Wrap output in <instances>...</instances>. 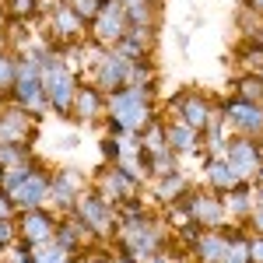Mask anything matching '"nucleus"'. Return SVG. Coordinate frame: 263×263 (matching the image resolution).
I'll return each instance as SVG.
<instances>
[{
	"mask_svg": "<svg viewBox=\"0 0 263 263\" xmlns=\"http://www.w3.org/2000/svg\"><path fill=\"white\" fill-rule=\"evenodd\" d=\"M155 120H158L155 116V88H134V84H126L120 91L105 95V123H112L120 130L141 134Z\"/></svg>",
	"mask_w": 263,
	"mask_h": 263,
	"instance_id": "1",
	"label": "nucleus"
},
{
	"mask_svg": "<svg viewBox=\"0 0 263 263\" xmlns=\"http://www.w3.org/2000/svg\"><path fill=\"white\" fill-rule=\"evenodd\" d=\"M39 78H42L46 102H49V112H57V116H70L74 88H78V74L60 60L57 49H49V53L39 60Z\"/></svg>",
	"mask_w": 263,
	"mask_h": 263,
	"instance_id": "2",
	"label": "nucleus"
},
{
	"mask_svg": "<svg viewBox=\"0 0 263 263\" xmlns=\"http://www.w3.org/2000/svg\"><path fill=\"white\" fill-rule=\"evenodd\" d=\"M11 99H14V105L35 112V116L49 112V102H46L42 78H39V63L32 57H18V74H14V84H11Z\"/></svg>",
	"mask_w": 263,
	"mask_h": 263,
	"instance_id": "3",
	"label": "nucleus"
},
{
	"mask_svg": "<svg viewBox=\"0 0 263 263\" xmlns=\"http://www.w3.org/2000/svg\"><path fill=\"white\" fill-rule=\"evenodd\" d=\"M78 221L95 235V239H109L112 232H116V207L105 200L102 193H95V190H84L81 197H78V203H74V211H70Z\"/></svg>",
	"mask_w": 263,
	"mask_h": 263,
	"instance_id": "4",
	"label": "nucleus"
},
{
	"mask_svg": "<svg viewBox=\"0 0 263 263\" xmlns=\"http://www.w3.org/2000/svg\"><path fill=\"white\" fill-rule=\"evenodd\" d=\"M182 207H186V214H190V221L200 224V228H224V218H228V211H224V193L218 190H186L182 193Z\"/></svg>",
	"mask_w": 263,
	"mask_h": 263,
	"instance_id": "5",
	"label": "nucleus"
},
{
	"mask_svg": "<svg viewBox=\"0 0 263 263\" xmlns=\"http://www.w3.org/2000/svg\"><path fill=\"white\" fill-rule=\"evenodd\" d=\"M126 28H130V21H126V11H123L120 0H105L102 11L88 21V35H91V42H99L102 49H112L126 35Z\"/></svg>",
	"mask_w": 263,
	"mask_h": 263,
	"instance_id": "6",
	"label": "nucleus"
},
{
	"mask_svg": "<svg viewBox=\"0 0 263 263\" xmlns=\"http://www.w3.org/2000/svg\"><path fill=\"white\" fill-rule=\"evenodd\" d=\"M39 137V116L21 109V105H7L0 109V144H18V147H32Z\"/></svg>",
	"mask_w": 263,
	"mask_h": 263,
	"instance_id": "7",
	"label": "nucleus"
},
{
	"mask_svg": "<svg viewBox=\"0 0 263 263\" xmlns=\"http://www.w3.org/2000/svg\"><path fill=\"white\" fill-rule=\"evenodd\" d=\"M91 190L102 193L112 207H120L123 200L137 197V190H141V176H134V172L120 168V165H109V162H105L99 168V176H95V186H91Z\"/></svg>",
	"mask_w": 263,
	"mask_h": 263,
	"instance_id": "8",
	"label": "nucleus"
},
{
	"mask_svg": "<svg viewBox=\"0 0 263 263\" xmlns=\"http://www.w3.org/2000/svg\"><path fill=\"white\" fill-rule=\"evenodd\" d=\"M168 105H172V112H176V120H182L186 126H193L197 134H203V126L211 123V116H214V102L207 99L203 91H179V95H172L168 99Z\"/></svg>",
	"mask_w": 263,
	"mask_h": 263,
	"instance_id": "9",
	"label": "nucleus"
},
{
	"mask_svg": "<svg viewBox=\"0 0 263 263\" xmlns=\"http://www.w3.org/2000/svg\"><path fill=\"white\" fill-rule=\"evenodd\" d=\"M224 123L235 130V137H263V105L256 102H242V99H228L221 105Z\"/></svg>",
	"mask_w": 263,
	"mask_h": 263,
	"instance_id": "10",
	"label": "nucleus"
},
{
	"mask_svg": "<svg viewBox=\"0 0 263 263\" xmlns=\"http://www.w3.org/2000/svg\"><path fill=\"white\" fill-rule=\"evenodd\" d=\"M18 239L25 246H42L57 235V214L46 207H32V211H18Z\"/></svg>",
	"mask_w": 263,
	"mask_h": 263,
	"instance_id": "11",
	"label": "nucleus"
},
{
	"mask_svg": "<svg viewBox=\"0 0 263 263\" xmlns=\"http://www.w3.org/2000/svg\"><path fill=\"white\" fill-rule=\"evenodd\" d=\"M95 88H99L102 95H112V91H120L130 84V63L116 57L112 49H102L99 57H95Z\"/></svg>",
	"mask_w": 263,
	"mask_h": 263,
	"instance_id": "12",
	"label": "nucleus"
},
{
	"mask_svg": "<svg viewBox=\"0 0 263 263\" xmlns=\"http://www.w3.org/2000/svg\"><path fill=\"white\" fill-rule=\"evenodd\" d=\"M84 190L88 186H84V176L78 168H57L49 176V203H57V211H63V214L74 211V203Z\"/></svg>",
	"mask_w": 263,
	"mask_h": 263,
	"instance_id": "13",
	"label": "nucleus"
},
{
	"mask_svg": "<svg viewBox=\"0 0 263 263\" xmlns=\"http://www.w3.org/2000/svg\"><path fill=\"white\" fill-rule=\"evenodd\" d=\"M224 162L239 172V179H253L263 165V147L256 137H235L224 147Z\"/></svg>",
	"mask_w": 263,
	"mask_h": 263,
	"instance_id": "14",
	"label": "nucleus"
},
{
	"mask_svg": "<svg viewBox=\"0 0 263 263\" xmlns=\"http://www.w3.org/2000/svg\"><path fill=\"white\" fill-rule=\"evenodd\" d=\"M11 200H14L18 211L46 207V203H49V172H46L42 165H35V168H32V172L11 190Z\"/></svg>",
	"mask_w": 263,
	"mask_h": 263,
	"instance_id": "15",
	"label": "nucleus"
},
{
	"mask_svg": "<svg viewBox=\"0 0 263 263\" xmlns=\"http://www.w3.org/2000/svg\"><path fill=\"white\" fill-rule=\"evenodd\" d=\"M70 112L81 123H95L99 116H105V95H102L95 84H78L74 88V105Z\"/></svg>",
	"mask_w": 263,
	"mask_h": 263,
	"instance_id": "16",
	"label": "nucleus"
},
{
	"mask_svg": "<svg viewBox=\"0 0 263 263\" xmlns=\"http://www.w3.org/2000/svg\"><path fill=\"white\" fill-rule=\"evenodd\" d=\"M165 141H168V147L176 151V155H197V151H203V134H197L193 126H186L182 120H168L165 123Z\"/></svg>",
	"mask_w": 263,
	"mask_h": 263,
	"instance_id": "17",
	"label": "nucleus"
},
{
	"mask_svg": "<svg viewBox=\"0 0 263 263\" xmlns=\"http://www.w3.org/2000/svg\"><path fill=\"white\" fill-rule=\"evenodd\" d=\"M253 207H256V190H253V179L235 182V186L224 193V211H228V218H235V221H249Z\"/></svg>",
	"mask_w": 263,
	"mask_h": 263,
	"instance_id": "18",
	"label": "nucleus"
},
{
	"mask_svg": "<svg viewBox=\"0 0 263 263\" xmlns=\"http://www.w3.org/2000/svg\"><path fill=\"white\" fill-rule=\"evenodd\" d=\"M224 246H228V239H224L221 228H203L190 249H193L197 263H221L224 260Z\"/></svg>",
	"mask_w": 263,
	"mask_h": 263,
	"instance_id": "19",
	"label": "nucleus"
},
{
	"mask_svg": "<svg viewBox=\"0 0 263 263\" xmlns=\"http://www.w3.org/2000/svg\"><path fill=\"white\" fill-rule=\"evenodd\" d=\"M53 239H57L60 246H67V249H74V253H78L84 242H95V235H91L74 214H67L63 221H57V235H53Z\"/></svg>",
	"mask_w": 263,
	"mask_h": 263,
	"instance_id": "20",
	"label": "nucleus"
},
{
	"mask_svg": "<svg viewBox=\"0 0 263 263\" xmlns=\"http://www.w3.org/2000/svg\"><path fill=\"white\" fill-rule=\"evenodd\" d=\"M203 179H207V186H211V190H218V193H228L235 182H242V179H239V172L224 162V158H207Z\"/></svg>",
	"mask_w": 263,
	"mask_h": 263,
	"instance_id": "21",
	"label": "nucleus"
},
{
	"mask_svg": "<svg viewBox=\"0 0 263 263\" xmlns=\"http://www.w3.org/2000/svg\"><path fill=\"white\" fill-rule=\"evenodd\" d=\"M228 246H224V260L221 263H249V235L235 224H224L221 228Z\"/></svg>",
	"mask_w": 263,
	"mask_h": 263,
	"instance_id": "22",
	"label": "nucleus"
},
{
	"mask_svg": "<svg viewBox=\"0 0 263 263\" xmlns=\"http://www.w3.org/2000/svg\"><path fill=\"white\" fill-rule=\"evenodd\" d=\"M190 190V179L182 176V168L179 172H172V176H162V179H155V197L162 203H176L182 200V193Z\"/></svg>",
	"mask_w": 263,
	"mask_h": 263,
	"instance_id": "23",
	"label": "nucleus"
},
{
	"mask_svg": "<svg viewBox=\"0 0 263 263\" xmlns=\"http://www.w3.org/2000/svg\"><path fill=\"white\" fill-rule=\"evenodd\" d=\"M147 172H151L155 179H162V176H172V172H179V155H176L172 147H162V151L147 155Z\"/></svg>",
	"mask_w": 263,
	"mask_h": 263,
	"instance_id": "24",
	"label": "nucleus"
},
{
	"mask_svg": "<svg viewBox=\"0 0 263 263\" xmlns=\"http://www.w3.org/2000/svg\"><path fill=\"white\" fill-rule=\"evenodd\" d=\"M32 260L35 263H70L74 260V249H67L57 239H49V242H42V246H32Z\"/></svg>",
	"mask_w": 263,
	"mask_h": 263,
	"instance_id": "25",
	"label": "nucleus"
},
{
	"mask_svg": "<svg viewBox=\"0 0 263 263\" xmlns=\"http://www.w3.org/2000/svg\"><path fill=\"white\" fill-rule=\"evenodd\" d=\"M235 99L263 105V74H253V70H246L242 78L235 81Z\"/></svg>",
	"mask_w": 263,
	"mask_h": 263,
	"instance_id": "26",
	"label": "nucleus"
},
{
	"mask_svg": "<svg viewBox=\"0 0 263 263\" xmlns=\"http://www.w3.org/2000/svg\"><path fill=\"white\" fill-rule=\"evenodd\" d=\"M130 84H134V88H155V84H158V70H155L151 57L130 63Z\"/></svg>",
	"mask_w": 263,
	"mask_h": 263,
	"instance_id": "27",
	"label": "nucleus"
},
{
	"mask_svg": "<svg viewBox=\"0 0 263 263\" xmlns=\"http://www.w3.org/2000/svg\"><path fill=\"white\" fill-rule=\"evenodd\" d=\"M4 14H11L14 21L39 18V0H7L4 4Z\"/></svg>",
	"mask_w": 263,
	"mask_h": 263,
	"instance_id": "28",
	"label": "nucleus"
},
{
	"mask_svg": "<svg viewBox=\"0 0 263 263\" xmlns=\"http://www.w3.org/2000/svg\"><path fill=\"white\" fill-rule=\"evenodd\" d=\"M112 53H116V57H123L126 63H134V60H144V57H151V49H144L141 42H134L130 35H123V39L116 42V46H112Z\"/></svg>",
	"mask_w": 263,
	"mask_h": 263,
	"instance_id": "29",
	"label": "nucleus"
},
{
	"mask_svg": "<svg viewBox=\"0 0 263 263\" xmlns=\"http://www.w3.org/2000/svg\"><path fill=\"white\" fill-rule=\"evenodd\" d=\"M14 74H18V60H14V53H0V95H11Z\"/></svg>",
	"mask_w": 263,
	"mask_h": 263,
	"instance_id": "30",
	"label": "nucleus"
},
{
	"mask_svg": "<svg viewBox=\"0 0 263 263\" xmlns=\"http://www.w3.org/2000/svg\"><path fill=\"white\" fill-rule=\"evenodd\" d=\"M102 4H105V0H67V7H70L81 21H91L102 11Z\"/></svg>",
	"mask_w": 263,
	"mask_h": 263,
	"instance_id": "31",
	"label": "nucleus"
},
{
	"mask_svg": "<svg viewBox=\"0 0 263 263\" xmlns=\"http://www.w3.org/2000/svg\"><path fill=\"white\" fill-rule=\"evenodd\" d=\"M18 242V221L14 218H0V249H11Z\"/></svg>",
	"mask_w": 263,
	"mask_h": 263,
	"instance_id": "32",
	"label": "nucleus"
},
{
	"mask_svg": "<svg viewBox=\"0 0 263 263\" xmlns=\"http://www.w3.org/2000/svg\"><path fill=\"white\" fill-rule=\"evenodd\" d=\"M102 155H105V162H109V165H116L123 158V147H120V141H116L112 134L102 137Z\"/></svg>",
	"mask_w": 263,
	"mask_h": 263,
	"instance_id": "33",
	"label": "nucleus"
},
{
	"mask_svg": "<svg viewBox=\"0 0 263 263\" xmlns=\"http://www.w3.org/2000/svg\"><path fill=\"white\" fill-rule=\"evenodd\" d=\"M249 263H263V235H249Z\"/></svg>",
	"mask_w": 263,
	"mask_h": 263,
	"instance_id": "34",
	"label": "nucleus"
},
{
	"mask_svg": "<svg viewBox=\"0 0 263 263\" xmlns=\"http://www.w3.org/2000/svg\"><path fill=\"white\" fill-rule=\"evenodd\" d=\"M0 218H18V207L11 200V193H4V190H0Z\"/></svg>",
	"mask_w": 263,
	"mask_h": 263,
	"instance_id": "35",
	"label": "nucleus"
},
{
	"mask_svg": "<svg viewBox=\"0 0 263 263\" xmlns=\"http://www.w3.org/2000/svg\"><path fill=\"white\" fill-rule=\"evenodd\" d=\"M249 224H253V232H256V235H263V203H256V207H253Z\"/></svg>",
	"mask_w": 263,
	"mask_h": 263,
	"instance_id": "36",
	"label": "nucleus"
},
{
	"mask_svg": "<svg viewBox=\"0 0 263 263\" xmlns=\"http://www.w3.org/2000/svg\"><path fill=\"white\" fill-rule=\"evenodd\" d=\"M144 263H172V256H168L165 249H158V253H151V256H147Z\"/></svg>",
	"mask_w": 263,
	"mask_h": 263,
	"instance_id": "37",
	"label": "nucleus"
},
{
	"mask_svg": "<svg viewBox=\"0 0 263 263\" xmlns=\"http://www.w3.org/2000/svg\"><path fill=\"white\" fill-rule=\"evenodd\" d=\"M246 7H249V11H256V14H260V21H263V0H242Z\"/></svg>",
	"mask_w": 263,
	"mask_h": 263,
	"instance_id": "38",
	"label": "nucleus"
},
{
	"mask_svg": "<svg viewBox=\"0 0 263 263\" xmlns=\"http://www.w3.org/2000/svg\"><path fill=\"white\" fill-rule=\"evenodd\" d=\"M176 39H179V46H190V28H176Z\"/></svg>",
	"mask_w": 263,
	"mask_h": 263,
	"instance_id": "39",
	"label": "nucleus"
},
{
	"mask_svg": "<svg viewBox=\"0 0 263 263\" xmlns=\"http://www.w3.org/2000/svg\"><path fill=\"white\" fill-rule=\"evenodd\" d=\"M4 25H7V21H4V11H0V35H4Z\"/></svg>",
	"mask_w": 263,
	"mask_h": 263,
	"instance_id": "40",
	"label": "nucleus"
},
{
	"mask_svg": "<svg viewBox=\"0 0 263 263\" xmlns=\"http://www.w3.org/2000/svg\"><path fill=\"white\" fill-rule=\"evenodd\" d=\"M256 176H263V165H260V172H256ZM256 176H253V179H256Z\"/></svg>",
	"mask_w": 263,
	"mask_h": 263,
	"instance_id": "41",
	"label": "nucleus"
}]
</instances>
